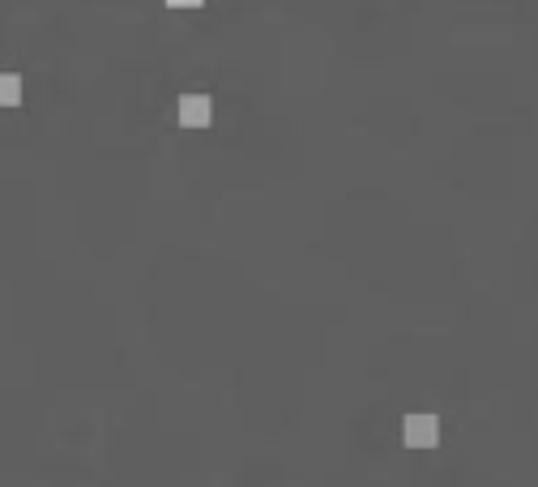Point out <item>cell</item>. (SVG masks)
I'll list each match as a JSON object with an SVG mask.
<instances>
[{
  "instance_id": "obj_4",
  "label": "cell",
  "mask_w": 538,
  "mask_h": 487,
  "mask_svg": "<svg viewBox=\"0 0 538 487\" xmlns=\"http://www.w3.org/2000/svg\"><path fill=\"white\" fill-rule=\"evenodd\" d=\"M167 5H171V9H197L201 0H167Z\"/></svg>"
},
{
  "instance_id": "obj_1",
  "label": "cell",
  "mask_w": 538,
  "mask_h": 487,
  "mask_svg": "<svg viewBox=\"0 0 538 487\" xmlns=\"http://www.w3.org/2000/svg\"><path fill=\"white\" fill-rule=\"evenodd\" d=\"M402 436H406L410 449H432L436 436H440V419L436 415H406Z\"/></svg>"
},
{
  "instance_id": "obj_2",
  "label": "cell",
  "mask_w": 538,
  "mask_h": 487,
  "mask_svg": "<svg viewBox=\"0 0 538 487\" xmlns=\"http://www.w3.org/2000/svg\"><path fill=\"white\" fill-rule=\"evenodd\" d=\"M176 120L184 124V129H205V124L214 120V103L205 99V94H184V99L176 103Z\"/></svg>"
},
{
  "instance_id": "obj_3",
  "label": "cell",
  "mask_w": 538,
  "mask_h": 487,
  "mask_svg": "<svg viewBox=\"0 0 538 487\" xmlns=\"http://www.w3.org/2000/svg\"><path fill=\"white\" fill-rule=\"evenodd\" d=\"M18 103H22V77L0 73V107H18Z\"/></svg>"
}]
</instances>
